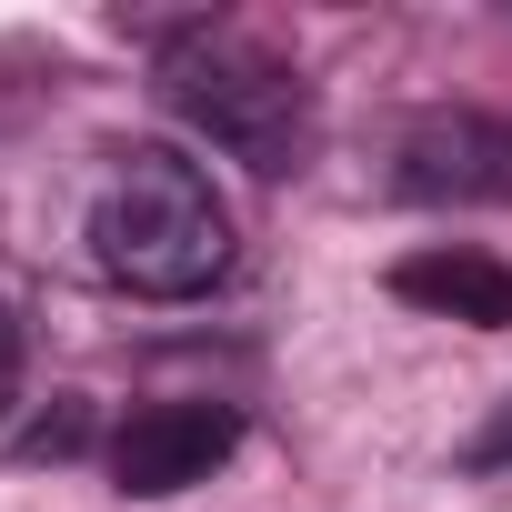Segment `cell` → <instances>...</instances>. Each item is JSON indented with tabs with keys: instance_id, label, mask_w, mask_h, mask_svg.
<instances>
[{
	"instance_id": "cell-4",
	"label": "cell",
	"mask_w": 512,
	"mask_h": 512,
	"mask_svg": "<svg viewBox=\"0 0 512 512\" xmlns=\"http://www.w3.org/2000/svg\"><path fill=\"white\" fill-rule=\"evenodd\" d=\"M241 442V412L231 402H141L121 432H111V482L131 502H171L191 482H211Z\"/></svg>"
},
{
	"instance_id": "cell-5",
	"label": "cell",
	"mask_w": 512,
	"mask_h": 512,
	"mask_svg": "<svg viewBox=\"0 0 512 512\" xmlns=\"http://www.w3.org/2000/svg\"><path fill=\"white\" fill-rule=\"evenodd\" d=\"M392 292L412 312H442V322H472V332H512V262H492V251H412V262H392Z\"/></svg>"
},
{
	"instance_id": "cell-6",
	"label": "cell",
	"mask_w": 512,
	"mask_h": 512,
	"mask_svg": "<svg viewBox=\"0 0 512 512\" xmlns=\"http://www.w3.org/2000/svg\"><path fill=\"white\" fill-rule=\"evenodd\" d=\"M472 472H512V402H502V412L472 432Z\"/></svg>"
},
{
	"instance_id": "cell-1",
	"label": "cell",
	"mask_w": 512,
	"mask_h": 512,
	"mask_svg": "<svg viewBox=\"0 0 512 512\" xmlns=\"http://www.w3.org/2000/svg\"><path fill=\"white\" fill-rule=\"evenodd\" d=\"M91 262L141 302H191L231 272V201L211 191L201 161L141 141L111 161V181L91 201Z\"/></svg>"
},
{
	"instance_id": "cell-7",
	"label": "cell",
	"mask_w": 512,
	"mask_h": 512,
	"mask_svg": "<svg viewBox=\"0 0 512 512\" xmlns=\"http://www.w3.org/2000/svg\"><path fill=\"white\" fill-rule=\"evenodd\" d=\"M11 382H21V322H11V302H0V412H11Z\"/></svg>"
},
{
	"instance_id": "cell-2",
	"label": "cell",
	"mask_w": 512,
	"mask_h": 512,
	"mask_svg": "<svg viewBox=\"0 0 512 512\" xmlns=\"http://www.w3.org/2000/svg\"><path fill=\"white\" fill-rule=\"evenodd\" d=\"M161 101L231 161L251 171H302L312 161V81L272 51V41H251L231 21H201V31H171L161 41Z\"/></svg>"
},
{
	"instance_id": "cell-3",
	"label": "cell",
	"mask_w": 512,
	"mask_h": 512,
	"mask_svg": "<svg viewBox=\"0 0 512 512\" xmlns=\"http://www.w3.org/2000/svg\"><path fill=\"white\" fill-rule=\"evenodd\" d=\"M392 191L402 201H512V111H422L392 141Z\"/></svg>"
}]
</instances>
